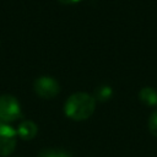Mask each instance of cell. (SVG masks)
<instances>
[{
    "mask_svg": "<svg viewBox=\"0 0 157 157\" xmlns=\"http://www.w3.org/2000/svg\"><path fill=\"white\" fill-rule=\"evenodd\" d=\"M96 99L93 96L86 92L72 93L65 102L64 112L66 117L72 120H86L88 119L96 109Z\"/></svg>",
    "mask_w": 157,
    "mask_h": 157,
    "instance_id": "1",
    "label": "cell"
},
{
    "mask_svg": "<svg viewBox=\"0 0 157 157\" xmlns=\"http://www.w3.org/2000/svg\"><path fill=\"white\" fill-rule=\"evenodd\" d=\"M21 117V105L11 94L0 96V120L10 123L15 121Z\"/></svg>",
    "mask_w": 157,
    "mask_h": 157,
    "instance_id": "2",
    "label": "cell"
},
{
    "mask_svg": "<svg viewBox=\"0 0 157 157\" xmlns=\"http://www.w3.org/2000/svg\"><path fill=\"white\" fill-rule=\"evenodd\" d=\"M33 90L40 98L50 99L59 94L60 92V85L59 82L49 76H40L34 80L33 82Z\"/></svg>",
    "mask_w": 157,
    "mask_h": 157,
    "instance_id": "3",
    "label": "cell"
},
{
    "mask_svg": "<svg viewBox=\"0 0 157 157\" xmlns=\"http://www.w3.org/2000/svg\"><path fill=\"white\" fill-rule=\"evenodd\" d=\"M16 131L9 124L0 123V156L5 157L16 148Z\"/></svg>",
    "mask_w": 157,
    "mask_h": 157,
    "instance_id": "4",
    "label": "cell"
},
{
    "mask_svg": "<svg viewBox=\"0 0 157 157\" xmlns=\"http://www.w3.org/2000/svg\"><path fill=\"white\" fill-rule=\"evenodd\" d=\"M38 128L32 120H25L20 123L17 128V134L22 140H32L37 135Z\"/></svg>",
    "mask_w": 157,
    "mask_h": 157,
    "instance_id": "5",
    "label": "cell"
},
{
    "mask_svg": "<svg viewBox=\"0 0 157 157\" xmlns=\"http://www.w3.org/2000/svg\"><path fill=\"white\" fill-rule=\"evenodd\" d=\"M139 98L148 107H157V91L152 87H144L139 92Z\"/></svg>",
    "mask_w": 157,
    "mask_h": 157,
    "instance_id": "6",
    "label": "cell"
},
{
    "mask_svg": "<svg viewBox=\"0 0 157 157\" xmlns=\"http://www.w3.org/2000/svg\"><path fill=\"white\" fill-rule=\"evenodd\" d=\"M113 96V90L107 86V85H102V86H98L96 90H94V99L98 101V102H107L108 99H110V97Z\"/></svg>",
    "mask_w": 157,
    "mask_h": 157,
    "instance_id": "7",
    "label": "cell"
},
{
    "mask_svg": "<svg viewBox=\"0 0 157 157\" xmlns=\"http://www.w3.org/2000/svg\"><path fill=\"white\" fill-rule=\"evenodd\" d=\"M38 157H71V155L64 150L56 148H44L39 152Z\"/></svg>",
    "mask_w": 157,
    "mask_h": 157,
    "instance_id": "8",
    "label": "cell"
},
{
    "mask_svg": "<svg viewBox=\"0 0 157 157\" xmlns=\"http://www.w3.org/2000/svg\"><path fill=\"white\" fill-rule=\"evenodd\" d=\"M147 125H148L150 132H151L153 136H157V109H156L155 112H152L151 115L148 117Z\"/></svg>",
    "mask_w": 157,
    "mask_h": 157,
    "instance_id": "9",
    "label": "cell"
},
{
    "mask_svg": "<svg viewBox=\"0 0 157 157\" xmlns=\"http://www.w3.org/2000/svg\"><path fill=\"white\" fill-rule=\"evenodd\" d=\"M58 1L64 4V5H71V4H76L78 1H81V0H58Z\"/></svg>",
    "mask_w": 157,
    "mask_h": 157,
    "instance_id": "10",
    "label": "cell"
}]
</instances>
